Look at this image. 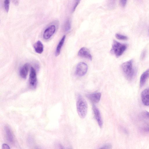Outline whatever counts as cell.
Listing matches in <instances>:
<instances>
[{
	"mask_svg": "<svg viewBox=\"0 0 149 149\" xmlns=\"http://www.w3.org/2000/svg\"><path fill=\"white\" fill-rule=\"evenodd\" d=\"M121 68L124 75L129 81L132 80L136 74V70L133 66L132 59L123 63Z\"/></svg>",
	"mask_w": 149,
	"mask_h": 149,
	"instance_id": "obj_1",
	"label": "cell"
},
{
	"mask_svg": "<svg viewBox=\"0 0 149 149\" xmlns=\"http://www.w3.org/2000/svg\"><path fill=\"white\" fill-rule=\"evenodd\" d=\"M76 106L79 117L82 118H84L87 113L88 105L85 100L80 94L77 95Z\"/></svg>",
	"mask_w": 149,
	"mask_h": 149,
	"instance_id": "obj_2",
	"label": "cell"
},
{
	"mask_svg": "<svg viewBox=\"0 0 149 149\" xmlns=\"http://www.w3.org/2000/svg\"><path fill=\"white\" fill-rule=\"evenodd\" d=\"M127 47V45L126 44L121 43L115 40H114L111 51L116 57H118L123 54Z\"/></svg>",
	"mask_w": 149,
	"mask_h": 149,
	"instance_id": "obj_3",
	"label": "cell"
},
{
	"mask_svg": "<svg viewBox=\"0 0 149 149\" xmlns=\"http://www.w3.org/2000/svg\"><path fill=\"white\" fill-rule=\"evenodd\" d=\"M88 69L87 65L84 62H80L77 65L75 73L79 77L84 75L86 73Z\"/></svg>",
	"mask_w": 149,
	"mask_h": 149,
	"instance_id": "obj_4",
	"label": "cell"
},
{
	"mask_svg": "<svg viewBox=\"0 0 149 149\" xmlns=\"http://www.w3.org/2000/svg\"><path fill=\"white\" fill-rule=\"evenodd\" d=\"M37 84L36 74L35 70L33 67H31L29 75V85L32 89L36 88Z\"/></svg>",
	"mask_w": 149,
	"mask_h": 149,
	"instance_id": "obj_5",
	"label": "cell"
},
{
	"mask_svg": "<svg viewBox=\"0 0 149 149\" xmlns=\"http://www.w3.org/2000/svg\"><path fill=\"white\" fill-rule=\"evenodd\" d=\"M56 31V27L54 25H52L48 27L45 31L43 34V38L45 40H48L54 33Z\"/></svg>",
	"mask_w": 149,
	"mask_h": 149,
	"instance_id": "obj_6",
	"label": "cell"
},
{
	"mask_svg": "<svg viewBox=\"0 0 149 149\" xmlns=\"http://www.w3.org/2000/svg\"><path fill=\"white\" fill-rule=\"evenodd\" d=\"M93 109L95 118L99 126L101 128L102 127L103 125V121L99 109L94 105H93Z\"/></svg>",
	"mask_w": 149,
	"mask_h": 149,
	"instance_id": "obj_7",
	"label": "cell"
},
{
	"mask_svg": "<svg viewBox=\"0 0 149 149\" xmlns=\"http://www.w3.org/2000/svg\"><path fill=\"white\" fill-rule=\"evenodd\" d=\"M78 55L80 57L91 60L92 57L89 50L86 47L81 48L79 51Z\"/></svg>",
	"mask_w": 149,
	"mask_h": 149,
	"instance_id": "obj_8",
	"label": "cell"
},
{
	"mask_svg": "<svg viewBox=\"0 0 149 149\" xmlns=\"http://www.w3.org/2000/svg\"><path fill=\"white\" fill-rule=\"evenodd\" d=\"M141 100L143 104L149 106V88L144 90L141 94Z\"/></svg>",
	"mask_w": 149,
	"mask_h": 149,
	"instance_id": "obj_9",
	"label": "cell"
},
{
	"mask_svg": "<svg viewBox=\"0 0 149 149\" xmlns=\"http://www.w3.org/2000/svg\"><path fill=\"white\" fill-rule=\"evenodd\" d=\"M87 97L92 102L97 103L99 102L101 97L100 93H95L87 95Z\"/></svg>",
	"mask_w": 149,
	"mask_h": 149,
	"instance_id": "obj_10",
	"label": "cell"
},
{
	"mask_svg": "<svg viewBox=\"0 0 149 149\" xmlns=\"http://www.w3.org/2000/svg\"><path fill=\"white\" fill-rule=\"evenodd\" d=\"M148 78H149V69H148L144 72L141 76L140 81V87L143 86Z\"/></svg>",
	"mask_w": 149,
	"mask_h": 149,
	"instance_id": "obj_11",
	"label": "cell"
},
{
	"mask_svg": "<svg viewBox=\"0 0 149 149\" xmlns=\"http://www.w3.org/2000/svg\"><path fill=\"white\" fill-rule=\"evenodd\" d=\"M29 68V64H25L20 69L19 75L23 79H26L27 75Z\"/></svg>",
	"mask_w": 149,
	"mask_h": 149,
	"instance_id": "obj_12",
	"label": "cell"
},
{
	"mask_svg": "<svg viewBox=\"0 0 149 149\" xmlns=\"http://www.w3.org/2000/svg\"><path fill=\"white\" fill-rule=\"evenodd\" d=\"M34 48L36 52L38 54L42 53L43 50V46L40 40H38L34 45Z\"/></svg>",
	"mask_w": 149,
	"mask_h": 149,
	"instance_id": "obj_13",
	"label": "cell"
},
{
	"mask_svg": "<svg viewBox=\"0 0 149 149\" xmlns=\"http://www.w3.org/2000/svg\"><path fill=\"white\" fill-rule=\"evenodd\" d=\"M5 130L7 140L11 143H13L14 141L13 137L10 129L8 126H6Z\"/></svg>",
	"mask_w": 149,
	"mask_h": 149,
	"instance_id": "obj_14",
	"label": "cell"
},
{
	"mask_svg": "<svg viewBox=\"0 0 149 149\" xmlns=\"http://www.w3.org/2000/svg\"><path fill=\"white\" fill-rule=\"evenodd\" d=\"M65 35H64L63 37L57 45L55 52L56 56H57L60 54L61 47L65 41Z\"/></svg>",
	"mask_w": 149,
	"mask_h": 149,
	"instance_id": "obj_15",
	"label": "cell"
},
{
	"mask_svg": "<svg viewBox=\"0 0 149 149\" xmlns=\"http://www.w3.org/2000/svg\"><path fill=\"white\" fill-rule=\"evenodd\" d=\"M64 30L65 32L69 31L71 28V25L70 22L68 19L65 22L63 27Z\"/></svg>",
	"mask_w": 149,
	"mask_h": 149,
	"instance_id": "obj_16",
	"label": "cell"
},
{
	"mask_svg": "<svg viewBox=\"0 0 149 149\" xmlns=\"http://www.w3.org/2000/svg\"><path fill=\"white\" fill-rule=\"evenodd\" d=\"M116 37L117 38L120 40H126L128 39V37L127 36L118 33L116 34Z\"/></svg>",
	"mask_w": 149,
	"mask_h": 149,
	"instance_id": "obj_17",
	"label": "cell"
},
{
	"mask_svg": "<svg viewBox=\"0 0 149 149\" xmlns=\"http://www.w3.org/2000/svg\"><path fill=\"white\" fill-rule=\"evenodd\" d=\"M10 0H5L4 1V7L6 12H8L9 10Z\"/></svg>",
	"mask_w": 149,
	"mask_h": 149,
	"instance_id": "obj_18",
	"label": "cell"
},
{
	"mask_svg": "<svg viewBox=\"0 0 149 149\" xmlns=\"http://www.w3.org/2000/svg\"><path fill=\"white\" fill-rule=\"evenodd\" d=\"M81 0H74L73 6L72 8V12H74L79 4V3Z\"/></svg>",
	"mask_w": 149,
	"mask_h": 149,
	"instance_id": "obj_19",
	"label": "cell"
},
{
	"mask_svg": "<svg viewBox=\"0 0 149 149\" xmlns=\"http://www.w3.org/2000/svg\"><path fill=\"white\" fill-rule=\"evenodd\" d=\"M116 0H109L108 5L110 8H112L115 5Z\"/></svg>",
	"mask_w": 149,
	"mask_h": 149,
	"instance_id": "obj_20",
	"label": "cell"
},
{
	"mask_svg": "<svg viewBox=\"0 0 149 149\" xmlns=\"http://www.w3.org/2000/svg\"><path fill=\"white\" fill-rule=\"evenodd\" d=\"M112 148V146L110 144L107 143L105 144L100 148L102 149H111Z\"/></svg>",
	"mask_w": 149,
	"mask_h": 149,
	"instance_id": "obj_21",
	"label": "cell"
},
{
	"mask_svg": "<svg viewBox=\"0 0 149 149\" xmlns=\"http://www.w3.org/2000/svg\"><path fill=\"white\" fill-rule=\"evenodd\" d=\"M127 0H120V3L121 6L124 7L127 2Z\"/></svg>",
	"mask_w": 149,
	"mask_h": 149,
	"instance_id": "obj_22",
	"label": "cell"
},
{
	"mask_svg": "<svg viewBox=\"0 0 149 149\" xmlns=\"http://www.w3.org/2000/svg\"><path fill=\"white\" fill-rule=\"evenodd\" d=\"M2 148L3 149H9L10 147L8 145L6 144H3L2 145Z\"/></svg>",
	"mask_w": 149,
	"mask_h": 149,
	"instance_id": "obj_23",
	"label": "cell"
},
{
	"mask_svg": "<svg viewBox=\"0 0 149 149\" xmlns=\"http://www.w3.org/2000/svg\"><path fill=\"white\" fill-rule=\"evenodd\" d=\"M13 3L15 5H18L19 3V0H12Z\"/></svg>",
	"mask_w": 149,
	"mask_h": 149,
	"instance_id": "obj_24",
	"label": "cell"
},
{
	"mask_svg": "<svg viewBox=\"0 0 149 149\" xmlns=\"http://www.w3.org/2000/svg\"><path fill=\"white\" fill-rule=\"evenodd\" d=\"M145 52L144 51L143 53L142 54V55H142V56H141V58H144V55H145Z\"/></svg>",
	"mask_w": 149,
	"mask_h": 149,
	"instance_id": "obj_25",
	"label": "cell"
},
{
	"mask_svg": "<svg viewBox=\"0 0 149 149\" xmlns=\"http://www.w3.org/2000/svg\"><path fill=\"white\" fill-rule=\"evenodd\" d=\"M146 114L149 117V112L147 111L146 112Z\"/></svg>",
	"mask_w": 149,
	"mask_h": 149,
	"instance_id": "obj_26",
	"label": "cell"
},
{
	"mask_svg": "<svg viewBox=\"0 0 149 149\" xmlns=\"http://www.w3.org/2000/svg\"><path fill=\"white\" fill-rule=\"evenodd\" d=\"M148 130L149 131V127H148Z\"/></svg>",
	"mask_w": 149,
	"mask_h": 149,
	"instance_id": "obj_27",
	"label": "cell"
}]
</instances>
